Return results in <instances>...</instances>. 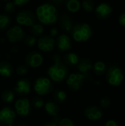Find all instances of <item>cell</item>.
I'll use <instances>...</instances> for the list:
<instances>
[{
    "label": "cell",
    "instance_id": "3957f363",
    "mask_svg": "<svg viewBox=\"0 0 125 126\" xmlns=\"http://www.w3.org/2000/svg\"><path fill=\"white\" fill-rule=\"evenodd\" d=\"M71 35L77 42L87 41L92 36L91 27L86 23L76 24L71 29Z\"/></svg>",
    "mask_w": 125,
    "mask_h": 126
},
{
    "label": "cell",
    "instance_id": "4fadbf2b",
    "mask_svg": "<svg viewBox=\"0 0 125 126\" xmlns=\"http://www.w3.org/2000/svg\"><path fill=\"white\" fill-rule=\"evenodd\" d=\"M84 114L89 120L97 121L102 117V111L98 106H91L85 109Z\"/></svg>",
    "mask_w": 125,
    "mask_h": 126
},
{
    "label": "cell",
    "instance_id": "d590c367",
    "mask_svg": "<svg viewBox=\"0 0 125 126\" xmlns=\"http://www.w3.org/2000/svg\"><path fill=\"white\" fill-rule=\"evenodd\" d=\"M105 126H120L119 124L116 122L115 120H108L105 124Z\"/></svg>",
    "mask_w": 125,
    "mask_h": 126
},
{
    "label": "cell",
    "instance_id": "52a82bcc",
    "mask_svg": "<svg viewBox=\"0 0 125 126\" xmlns=\"http://www.w3.org/2000/svg\"><path fill=\"white\" fill-rule=\"evenodd\" d=\"M16 22L23 26L31 27L35 23V16L30 10H22L16 16Z\"/></svg>",
    "mask_w": 125,
    "mask_h": 126
},
{
    "label": "cell",
    "instance_id": "1f68e13d",
    "mask_svg": "<svg viewBox=\"0 0 125 126\" xmlns=\"http://www.w3.org/2000/svg\"><path fill=\"white\" fill-rule=\"evenodd\" d=\"M58 126H75V124L69 118H63L59 121Z\"/></svg>",
    "mask_w": 125,
    "mask_h": 126
},
{
    "label": "cell",
    "instance_id": "d6a6232c",
    "mask_svg": "<svg viewBox=\"0 0 125 126\" xmlns=\"http://www.w3.org/2000/svg\"><path fill=\"white\" fill-rule=\"evenodd\" d=\"M28 72V67L27 65H21L18 66L16 69V73L18 75H25Z\"/></svg>",
    "mask_w": 125,
    "mask_h": 126
},
{
    "label": "cell",
    "instance_id": "f546056e",
    "mask_svg": "<svg viewBox=\"0 0 125 126\" xmlns=\"http://www.w3.org/2000/svg\"><path fill=\"white\" fill-rule=\"evenodd\" d=\"M24 42L29 47H34L37 43V39L34 35H27L24 38Z\"/></svg>",
    "mask_w": 125,
    "mask_h": 126
},
{
    "label": "cell",
    "instance_id": "ab89813d",
    "mask_svg": "<svg viewBox=\"0 0 125 126\" xmlns=\"http://www.w3.org/2000/svg\"><path fill=\"white\" fill-rule=\"evenodd\" d=\"M66 0H52V2L55 3V4H61L63 2H64Z\"/></svg>",
    "mask_w": 125,
    "mask_h": 126
},
{
    "label": "cell",
    "instance_id": "4316f807",
    "mask_svg": "<svg viewBox=\"0 0 125 126\" xmlns=\"http://www.w3.org/2000/svg\"><path fill=\"white\" fill-rule=\"evenodd\" d=\"M53 96H54L55 100L58 103L63 102L66 99V97H67L66 93L65 92H63V90H56V91H55V92L53 94Z\"/></svg>",
    "mask_w": 125,
    "mask_h": 126
},
{
    "label": "cell",
    "instance_id": "836d02e7",
    "mask_svg": "<svg viewBox=\"0 0 125 126\" xmlns=\"http://www.w3.org/2000/svg\"><path fill=\"white\" fill-rule=\"evenodd\" d=\"M4 10L8 13L14 12V10H15V4H13V2L7 1L4 5Z\"/></svg>",
    "mask_w": 125,
    "mask_h": 126
},
{
    "label": "cell",
    "instance_id": "603a6c76",
    "mask_svg": "<svg viewBox=\"0 0 125 126\" xmlns=\"http://www.w3.org/2000/svg\"><path fill=\"white\" fill-rule=\"evenodd\" d=\"M94 72L97 75H102L106 71V64L102 61H97L93 66Z\"/></svg>",
    "mask_w": 125,
    "mask_h": 126
},
{
    "label": "cell",
    "instance_id": "e575fe53",
    "mask_svg": "<svg viewBox=\"0 0 125 126\" xmlns=\"http://www.w3.org/2000/svg\"><path fill=\"white\" fill-rule=\"evenodd\" d=\"M29 0H13V4L15 6H22L27 3H28Z\"/></svg>",
    "mask_w": 125,
    "mask_h": 126
},
{
    "label": "cell",
    "instance_id": "cb8c5ba5",
    "mask_svg": "<svg viewBox=\"0 0 125 126\" xmlns=\"http://www.w3.org/2000/svg\"><path fill=\"white\" fill-rule=\"evenodd\" d=\"M15 97L14 92L11 90H5L1 94V100L5 103H10L13 101Z\"/></svg>",
    "mask_w": 125,
    "mask_h": 126
},
{
    "label": "cell",
    "instance_id": "5b68a950",
    "mask_svg": "<svg viewBox=\"0 0 125 126\" xmlns=\"http://www.w3.org/2000/svg\"><path fill=\"white\" fill-rule=\"evenodd\" d=\"M53 86L49 78L46 77L38 78L34 84V90L36 94L41 96H44L50 93Z\"/></svg>",
    "mask_w": 125,
    "mask_h": 126
},
{
    "label": "cell",
    "instance_id": "ac0fdd59",
    "mask_svg": "<svg viewBox=\"0 0 125 126\" xmlns=\"http://www.w3.org/2000/svg\"><path fill=\"white\" fill-rule=\"evenodd\" d=\"M92 67H93L92 63L91 61L88 58H84L81 61H79L78 66H77V68L80 72L85 75L88 74L92 69Z\"/></svg>",
    "mask_w": 125,
    "mask_h": 126
},
{
    "label": "cell",
    "instance_id": "9c48e42d",
    "mask_svg": "<svg viewBox=\"0 0 125 126\" xmlns=\"http://www.w3.org/2000/svg\"><path fill=\"white\" fill-rule=\"evenodd\" d=\"M6 35L10 43H16L24 38L25 33L20 26L16 25L10 28L7 32Z\"/></svg>",
    "mask_w": 125,
    "mask_h": 126
},
{
    "label": "cell",
    "instance_id": "7a4b0ae2",
    "mask_svg": "<svg viewBox=\"0 0 125 126\" xmlns=\"http://www.w3.org/2000/svg\"><path fill=\"white\" fill-rule=\"evenodd\" d=\"M54 63L49 68L47 74L50 79L55 82H62L68 75V68L64 63L60 61V58L58 55L54 56Z\"/></svg>",
    "mask_w": 125,
    "mask_h": 126
},
{
    "label": "cell",
    "instance_id": "e0dca14e",
    "mask_svg": "<svg viewBox=\"0 0 125 126\" xmlns=\"http://www.w3.org/2000/svg\"><path fill=\"white\" fill-rule=\"evenodd\" d=\"M44 108H45V111L46 112L52 116V117H57L60 112V108L59 106H57V103H54L53 101H49L47 103H46L45 106H44Z\"/></svg>",
    "mask_w": 125,
    "mask_h": 126
},
{
    "label": "cell",
    "instance_id": "ba28073f",
    "mask_svg": "<svg viewBox=\"0 0 125 126\" xmlns=\"http://www.w3.org/2000/svg\"><path fill=\"white\" fill-rule=\"evenodd\" d=\"M15 118V111L9 107H4L0 110V125L13 126Z\"/></svg>",
    "mask_w": 125,
    "mask_h": 126
},
{
    "label": "cell",
    "instance_id": "2e32d148",
    "mask_svg": "<svg viewBox=\"0 0 125 126\" xmlns=\"http://www.w3.org/2000/svg\"><path fill=\"white\" fill-rule=\"evenodd\" d=\"M96 15L99 18H105L108 17L112 13L111 7L106 3H102L99 4L95 10Z\"/></svg>",
    "mask_w": 125,
    "mask_h": 126
},
{
    "label": "cell",
    "instance_id": "44dd1931",
    "mask_svg": "<svg viewBox=\"0 0 125 126\" xmlns=\"http://www.w3.org/2000/svg\"><path fill=\"white\" fill-rule=\"evenodd\" d=\"M60 25L63 30L66 32L71 31V29L73 27L72 21L71 18L69 16H63L60 19Z\"/></svg>",
    "mask_w": 125,
    "mask_h": 126
},
{
    "label": "cell",
    "instance_id": "ffe728a7",
    "mask_svg": "<svg viewBox=\"0 0 125 126\" xmlns=\"http://www.w3.org/2000/svg\"><path fill=\"white\" fill-rule=\"evenodd\" d=\"M13 73V66L7 61L0 63V75L4 78H9Z\"/></svg>",
    "mask_w": 125,
    "mask_h": 126
},
{
    "label": "cell",
    "instance_id": "b9f144b4",
    "mask_svg": "<svg viewBox=\"0 0 125 126\" xmlns=\"http://www.w3.org/2000/svg\"><path fill=\"white\" fill-rule=\"evenodd\" d=\"M2 1H9V0H2Z\"/></svg>",
    "mask_w": 125,
    "mask_h": 126
},
{
    "label": "cell",
    "instance_id": "8fae6325",
    "mask_svg": "<svg viewBox=\"0 0 125 126\" xmlns=\"http://www.w3.org/2000/svg\"><path fill=\"white\" fill-rule=\"evenodd\" d=\"M43 62V55L38 52H31L25 57V63L27 66L31 68H38Z\"/></svg>",
    "mask_w": 125,
    "mask_h": 126
},
{
    "label": "cell",
    "instance_id": "60d3db41",
    "mask_svg": "<svg viewBox=\"0 0 125 126\" xmlns=\"http://www.w3.org/2000/svg\"><path fill=\"white\" fill-rule=\"evenodd\" d=\"M26 126V125H24V124H20V125H18V126Z\"/></svg>",
    "mask_w": 125,
    "mask_h": 126
},
{
    "label": "cell",
    "instance_id": "5bb4252c",
    "mask_svg": "<svg viewBox=\"0 0 125 126\" xmlns=\"http://www.w3.org/2000/svg\"><path fill=\"white\" fill-rule=\"evenodd\" d=\"M31 85L30 82L27 79L19 80L14 88V91L16 94L19 95H26L30 92Z\"/></svg>",
    "mask_w": 125,
    "mask_h": 126
},
{
    "label": "cell",
    "instance_id": "8d00e7d4",
    "mask_svg": "<svg viewBox=\"0 0 125 126\" xmlns=\"http://www.w3.org/2000/svg\"><path fill=\"white\" fill-rule=\"evenodd\" d=\"M119 22L120 25L125 27V12L120 15L119 18Z\"/></svg>",
    "mask_w": 125,
    "mask_h": 126
},
{
    "label": "cell",
    "instance_id": "7c38bea8",
    "mask_svg": "<svg viewBox=\"0 0 125 126\" xmlns=\"http://www.w3.org/2000/svg\"><path fill=\"white\" fill-rule=\"evenodd\" d=\"M15 109L16 113L22 117L28 116L30 112V103L27 98H20L15 103Z\"/></svg>",
    "mask_w": 125,
    "mask_h": 126
},
{
    "label": "cell",
    "instance_id": "f35d334b",
    "mask_svg": "<svg viewBox=\"0 0 125 126\" xmlns=\"http://www.w3.org/2000/svg\"><path fill=\"white\" fill-rule=\"evenodd\" d=\"M43 126H58V122L57 120H55V121L53 122H51V123H47L46 124H44Z\"/></svg>",
    "mask_w": 125,
    "mask_h": 126
},
{
    "label": "cell",
    "instance_id": "9a60e30c",
    "mask_svg": "<svg viewBox=\"0 0 125 126\" xmlns=\"http://www.w3.org/2000/svg\"><path fill=\"white\" fill-rule=\"evenodd\" d=\"M57 46L60 51H68L71 47V41L70 38L65 34L60 35L57 38Z\"/></svg>",
    "mask_w": 125,
    "mask_h": 126
},
{
    "label": "cell",
    "instance_id": "83f0119b",
    "mask_svg": "<svg viewBox=\"0 0 125 126\" xmlns=\"http://www.w3.org/2000/svg\"><path fill=\"white\" fill-rule=\"evenodd\" d=\"M83 9L87 12H91L94 7V2L93 0H83L82 2Z\"/></svg>",
    "mask_w": 125,
    "mask_h": 126
},
{
    "label": "cell",
    "instance_id": "277c9868",
    "mask_svg": "<svg viewBox=\"0 0 125 126\" xmlns=\"http://www.w3.org/2000/svg\"><path fill=\"white\" fill-rule=\"evenodd\" d=\"M125 76L122 70L116 66H110L106 72V80L109 85L112 86H119L123 82Z\"/></svg>",
    "mask_w": 125,
    "mask_h": 126
},
{
    "label": "cell",
    "instance_id": "30bf717a",
    "mask_svg": "<svg viewBox=\"0 0 125 126\" xmlns=\"http://www.w3.org/2000/svg\"><path fill=\"white\" fill-rule=\"evenodd\" d=\"M37 45L41 51L44 52H49L54 49L55 40L52 36L43 35L37 40Z\"/></svg>",
    "mask_w": 125,
    "mask_h": 126
},
{
    "label": "cell",
    "instance_id": "6da1fadb",
    "mask_svg": "<svg viewBox=\"0 0 125 126\" xmlns=\"http://www.w3.org/2000/svg\"><path fill=\"white\" fill-rule=\"evenodd\" d=\"M38 20L43 24L49 25L55 24L58 20V12L55 6L52 4L44 3L36 9Z\"/></svg>",
    "mask_w": 125,
    "mask_h": 126
},
{
    "label": "cell",
    "instance_id": "484cf974",
    "mask_svg": "<svg viewBox=\"0 0 125 126\" xmlns=\"http://www.w3.org/2000/svg\"><path fill=\"white\" fill-rule=\"evenodd\" d=\"M10 23V17L7 14L0 15V30L6 29Z\"/></svg>",
    "mask_w": 125,
    "mask_h": 126
},
{
    "label": "cell",
    "instance_id": "8992f818",
    "mask_svg": "<svg viewBox=\"0 0 125 126\" xmlns=\"http://www.w3.org/2000/svg\"><path fill=\"white\" fill-rule=\"evenodd\" d=\"M85 78V75L81 73H71L69 75L66 80V84L70 89L73 91L79 90Z\"/></svg>",
    "mask_w": 125,
    "mask_h": 126
},
{
    "label": "cell",
    "instance_id": "7402d4cb",
    "mask_svg": "<svg viewBox=\"0 0 125 126\" xmlns=\"http://www.w3.org/2000/svg\"><path fill=\"white\" fill-rule=\"evenodd\" d=\"M66 7L71 13H77L80 8V2L79 0H66Z\"/></svg>",
    "mask_w": 125,
    "mask_h": 126
},
{
    "label": "cell",
    "instance_id": "74e56055",
    "mask_svg": "<svg viewBox=\"0 0 125 126\" xmlns=\"http://www.w3.org/2000/svg\"><path fill=\"white\" fill-rule=\"evenodd\" d=\"M58 32H59V31H58V30H57L56 27L52 28V30H50V35H51V36H52V38L57 36V35H58Z\"/></svg>",
    "mask_w": 125,
    "mask_h": 126
},
{
    "label": "cell",
    "instance_id": "f1b7e54d",
    "mask_svg": "<svg viewBox=\"0 0 125 126\" xmlns=\"http://www.w3.org/2000/svg\"><path fill=\"white\" fill-rule=\"evenodd\" d=\"M32 103L33 107L36 109H40L44 106L43 100L39 97H35V98H33Z\"/></svg>",
    "mask_w": 125,
    "mask_h": 126
},
{
    "label": "cell",
    "instance_id": "d4e9b609",
    "mask_svg": "<svg viewBox=\"0 0 125 126\" xmlns=\"http://www.w3.org/2000/svg\"><path fill=\"white\" fill-rule=\"evenodd\" d=\"M43 31L44 28L41 24L35 22L33 25L31 26V32L34 36H41L43 33Z\"/></svg>",
    "mask_w": 125,
    "mask_h": 126
},
{
    "label": "cell",
    "instance_id": "d6986e66",
    "mask_svg": "<svg viewBox=\"0 0 125 126\" xmlns=\"http://www.w3.org/2000/svg\"><path fill=\"white\" fill-rule=\"evenodd\" d=\"M63 61L67 65L74 66L79 63L80 58L77 54L74 52H69L63 56Z\"/></svg>",
    "mask_w": 125,
    "mask_h": 126
},
{
    "label": "cell",
    "instance_id": "4dcf8cb0",
    "mask_svg": "<svg viewBox=\"0 0 125 126\" xmlns=\"http://www.w3.org/2000/svg\"><path fill=\"white\" fill-rule=\"evenodd\" d=\"M111 105V100L108 97H104L101 99L100 100V106L105 109H108L110 106Z\"/></svg>",
    "mask_w": 125,
    "mask_h": 126
}]
</instances>
